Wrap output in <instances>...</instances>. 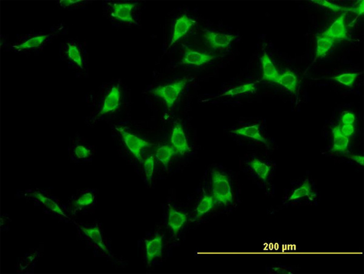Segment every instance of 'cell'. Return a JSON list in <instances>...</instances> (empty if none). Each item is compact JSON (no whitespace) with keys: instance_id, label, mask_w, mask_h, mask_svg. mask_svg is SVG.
Wrapping results in <instances>:
<instances>
[{"instance_id":"cell-28","label":"cell","mask_w":364,"mask_h":274,"mask_svg":"<svg viewBox=\"0 0 364 274\" xmlns=\"http://www.w3.org/2000/svg\"><path fill=\"white\" fill-rule=\"evenodd\" d=\"M361 73H345L333 77V80L343 84L344 86L352 87L355 83L356 78Z\"/></svg>"},{"instance_id":"cell-14","label":"cell","mask_w":364,"mask_h":274,"mask_svg":"<svg viewBox=\"0 0 364 274\" xmlns=\"http://www.w3.org/2000/svg\"><path fill=\"white\" fill-rule=\"evenodd\" d=\"M346 15V12L340 15L323 34L329 36L334 40L346 38L347 31L345 24Z\"/></svg>"},{"instance_id":"cell-34","label":"cell","mask_w":364,"mask_h":274,"mask_svg":"<svg viewBox=\"0 0 364 274\" xmlns=\"http://www.w3.org/2000/svg\"><path fill=\"white\" fill-rule=\"evenodd\" d=\"M347 156H348L349 158L352 159V161H355L357 163H358V164L360 166H364V157L363 156L357 155H350Z\"/></svg>"},{"instance_id":"cell-10","label":"cell","mask_w":364,"mask_h":274,"mask_svg":"<svg viewBox=\"0 0 364 274\" xmlns=\"http://www.w3.org/2000/svg\"><path fill=\"white\" fill-rule=\"evenodd\" d=\"M203 37L211 47L215 49L227 48L236 38V36L222 33H217L206 30Z\"/></svg>"},{"instance_id":"cell-13","label":"cell","mask_w":364,"mask_h":274,"mask_svg":"<svg viewBox=\"0 0 364 274\" xmlns=\"http://www.w3.org/2000/svg\"><path fill=\"white\" fill-rule=\"evenodd\" d=\"M196 24L194 19L189 18L186 15H183L177 19L175 27H174V32L172 41L169 45V48L175 44L176 41L180 40L185 35L188 33L189 29Z\"/></svg>"},{"instance_id":"cell-35","label":"cell","mask_w":364,"mask_h":274,"mask_svg":"<svg viewBox=\"0 0 364 274\" xmlns=\"http://www.w3.org/2000/svg\"><path fill=\"white\" fill-rule=\"evenodd\" d=\"M359 5L355 9H352L353 12L357 13L358 15H363L364 13V1H359Z\"/></svg>"},{"instance_id":"cell-9","label":"cell","mask_w":364,"mask_h":274,"mask_svg":"<svg viewBox=\"0 0 364 274\" xmlns=\"http://www.w3.org/2000/svg\"><path fill=\"white\" fill-rule=\"evenodd\" d=\"M170 142L173 148L180 155H185L186 153L191 151L188 143L187 142L184 130L180 124H177L174 127Z\"/></svg>"},{"instance_id":"cell-24","label":"cell","mask_w":364,"mask_h":274,"mask_svg":"<svg viewBox=\"0 0 364 274\" xmlns=\"http://www.w3.org/2000/svg\"><path fill=\"white\" fill-rule=\"evenodd\" d=\"M313 194L311 191V186L310 182L308 180H306L304 182L300 187L295 189L293 194L288 198V200L292 201L297 200L305 197H313Z\"/></svg>"},{"instance_id":"cell-29","label":"cell","mask_w":364,"mask_h":274,"mask_svg":"<svg viewBox=\"0 0 364 274\" xmlns=\"http://www.w3.org/2000/svg\"><path fill=\"white\" fill-rule=\"evenodd\" d=\"M67 54L69 58H70L72 61H73L75 63H76L78 66L83 68V59H82L80 52L76 45L68 44Z\"/></svg>"},{"instance_id":"cell-1","label":"cell","mask_w":364,"mask_h":274,"mask_svg":"<svg viewBox=\"0 0 364 274\" xmlns=\"http://www.w3.org/2000/svg\"><path fill=\"white\" fill-rule=\"evenodd\" d=\"M27 196L31 197L33 201L37 204L41 206L44 210L47 211L48 214L55 215L56 217L70 219L67 208L61 203L52 195L47 193V191H29Z\"/></svg>"},{"instance_id":"cell-5","label":"cell","mask_w":364,"mask_h":274,"mask_svg":"<svg viewBox=\"0 0 364 274\" xmlns=\"http://www.w3.org/2000/svg\"><path fill=\"white\" fill-rule=\"evenodd\" d=\"M187 81L188 80L183 79L168 85L159 86L151 91V93L157 97L162 98L167 106L172 108L180 93L184 89Z\"/></svg>"},{"instance_id":"cell-20","label":"cell","mask_w":364,"mask_h":274,"mask_svg":"<svg viewBox=\"0 0 364 274\" xmlns=\"http://www.w3.org/2000/svg\"><path fill=\"white\" fill-rule=\"evenodd\" d=\"M275 83L283 86L290 93H295L297 88L298 78L293 72L287 70L283 74L280 75V78Z\"/></svg>"},{"instance_id":"cell-3","label":"cell","mask_w":364,"mask_h":274,"mask_svg":"<svg viewBox=\"0 0 364 274\" xmlns=\"http://www.w3.org/2000/svg\"><path fill=\"white\" fill-rule=\"evenodd\" d=\"M212 197L216 203L227 205L233 201V195L228 177L215 171L212 174Z\"/></svg>"},{"instance_id":"cell-32","label":"cell","mask_w":364,"mask_h":274,"mask_svg":"<svg viewBox=\"0 0 364 274\" xmlns=\"http://www.w3.org/2000/svg\"><path fill=\"white\" fill-rule=\"evenodd\" d=\"M341 120L343 125H353L355 121V114L351 112H346L344 113Z\"/></svg>"},{"instance_id":"cell-26","label":"cell","mask_w":364,"mask_h":274,"mask_svg":"<svg viewBox=\"0 0 364 274\" xmlns=\"http://www.w3.org/2000/svg\"><path fill=\"white\" fill-rule=\"evenodd\" d=\"M48 37L49 35H44L32 37L29 39L28 40L25 41L24 43L18 45H15L14 48L18 50H29V49L37 48L44 44V42L47 40Z\"/></svg>"},{"instance_id":"cell-12","label":"cell","mask_w":364,"mask_h":274,"mask_svg":"<svg viewBox=\"0 0 364 274\" xmlns=\"http://www.w3.org/2000/svg\"><path fill=\"white\" fill-rule=\"evenodd\" d=\"M215 58L216 57L213 55L201 53V52L190 50V49L186 48L181 63L200 66L214 60Z\"/></svg>"},{"instance_id":"cell-23","label":"cell","mask_w":364,"mask_h":274,"mask_svg":"<svg viewBox=\"0 0 364 274\" xmlns=\"http://www.w3.org/2000/svg\"><path fill=\"white\" fill-rule=\"evenodd\" d=\"M252 170L263 181H266L270 172V167L260 159L254 158L250 163Z\"/></svg>"},{"instance_id":"cell-8","label":"cell","mask_w":364,"mask_h":274,"mask_svg":"<svg viewBox=\"0 0 364 274\" xmlns=\"http://www.w3.org/2000/svg\"><path fill=\"white\" fill-rule=\"evenodd\" d=\"M120 100L121 90L119 87L113 86L106 95L105 99H104L98 116H103L114 112L120 106Z\"/></svg>"},{"instance_id":"cell-6","label":"cell","mask_w":364,"mask_h":274,"mask_svg":"<svg viewBox=\"0 0 364 274\" xmlns=\"http://www.w3.org/2000/svg\"><path fill=\"white\" fill-rule=\"evenodd\" d=\"M116 129L119 132L127 148L135 156L137 161H139L141 163H143L142 150L147 147L149 148L152 145L145 140L139 138V136L126 131L122 128H116Z\"/></svg>"},{"instance_id":"cell-31","label":"cell","mask_w":364,"mask_h":274,"mask_svg":"<svg viewBox=\"0 0 364 274\" xmlns=\"http://www.w3.org/2000/svg\"><path fill=\"white\" fill-rule=\"evenodd\" d=\"M313 3H315L318 5H320L324 6L325 8H329L331 10H333L334 11H352V9H350L348 8L341 7V6L334 4V3H330L329 2L326 1V0H312Z\"/></svg>"},{"instance_id":"cell-17","label":"cell","mask_w":364,"mask_h":274,"mask_svg":"<svg viewBox=\"0 0 364 274\" xmlns=\"http://www.w3.org/2000/svg\"><path fill=\"white\" fill-rule=\"evenodd\" d=\"M262 71H263L264 80L275 83L280 78V74L278 73L276 67L267 54L261 57Z\"/></svg>"},{"instance_id":"cell-7","label":"cell","mask_w":364,"mask_h":274,"mask_svg":"<svg viewBox=\"0 0 364 274\" xmlns=\"http://www.w3.org/2000/svg\"><path fill=\"white\" fill-rule=\"evenodd\" d=\"M70 148V157L74 162H90L95 154L93 147L87 142L75 141Z\"/></svg>"},{"instance_id":"cell-4","label":"cell","mask_w":364,"mask_h":274,"mask_svg":"<svg viewBox=\"0 0 364 274\" xmlns=\"http://www.w3.org/2000/svg\"><path fill=\"white\" fill-rule=\"evenodd\" d=\"M97 194L92 189L80 191L73 196L67 208L68 214L75 215L80 212L88 210L96 204Z\"/></svg>"},{"instance_id":"cell-21","label":"cell","mask_w":364,"mask_h":274,"mask_svg":"<svg viewBox=\"0 0 364 274\" xmlns=\"http://www.w3.org/2000/svg\"><path fill=\"white\" fill-rule=\"evenodd\" d=\"M334 40L329 36L322 34L317 37L316 57L317 58L326 56L328 52L333 47Z\"/></svg>"},{"instance_id":"cell-25","label":"cell","mask_w":364,"mask_h":274,"mask_svg":"<svg viewBox=\"0 0 364 274\" xmlns=\"http://www.w3.org/2000/svg\"><path fill=\"white\" fill-rule=\"evenodd\" d=\"M215 204L216 201L212 196L209 195H204L202 200L200 201L198 208H197L196 211L197 214H198V218L208 213L215 207Z\"/></svg>"},{"instance_id":"cell-19","label":"cell","mask_w":364,"mask_h":274,"mask_svg":"<svg viewBox=\"0 0 364 274\" xmlns=\"http://www.w3.org/2000/svg\"><path fill=\"white\" fill-rule=\"evenodd\" d=\"M333 145L332 151L333 152H346L349 144V138L344 135L340 131V126H336L332 130Z\"/></svg>"},{"instance_id":"cell-36","label":"cell","mask_w":364,"mask_h":274,"mask_svg":"<svg viewBox=\"0 0 364 274\" xmlns=\"http://www.w3.org/2000/svg\"><path fill=\"white\" fill-rule=\"evenodd\" d=\"M83 1H60V5L64 7H69V6H73L75 5L79 4Z\"/></svg>"},{"instance_id":"cell-22","label":"cell","mask_w":364,"mask_h":274,"mask_svg":"<svg viewBox=\"0 0 364 274\" xmlns=\"http://www.w3.org/2000/svg\"><path fill=\"white\" fill-rule=\"evenodd\" d=\"M176 154V149L169 146L160 147L156 151V158L168 169L170 159Z\"/></svg>"},{"instance_id":"cell-2","label":"cell","mask_w":364,"mask_h":274,"mask_svg":"<svg viewBox=\"0 0 364 274\" xmlns=\"http://www.w3.org/2000/svg\"><path fill=\"white\" fill-rule=\"evenodd\" d=\"M78 230L80 231L81 237L90 244L92 248L101 255L109 254L107 241L99 224L81 225Z\"/></svg>"},{"instance_id":"cell-18","label":"cell","mask_w":364,"mask_h":274,"mask_svg":"<svg viewBox=\"0 0 364 274\" xmlns=\"http://www.w3.org/2000/svg\"><path fill=\"white\" fill-rule=\"evenodd\" d=\"M259 126H260L259 125L246 126L244 127V128L231 130L230 132L235 133L236 135L244 136L257 140V141L261 142L267 145V140L261 135L260 130H259Z\"/></svg>"},{"instance_id":"cell-33","label":"cell","mask_w":364,"mask_h":274,"mask_svg":"<svg viewBox=\"0 0 364 274\" xmlns=\"http://www.w3.org/2000/svg\"><path fill=\"white\" fill-rule=\"evenodd\" d=\"M340 129L342 134L347 137H349V138L352 136L354 132H355V127H354L353 125H343V126L340 128Z\"/></svg>"},{"instance_id":"cell-30","label":"cell","mask_w":364,"mask_h":274,"mask_svg":"<svg viewBox=\"0 0 364 274\" xmlns=\"http://www.w3.org/2000/svg\"><path fill=\"white\" fill-rule=\"evenodd\" d=\"M154 166H155V162H154L153 156H149L144 161V169H145L146 180L150 184L152 182L153 177Z\"/></svg>"},{"instance_id":"cell-37","label":"cell","mask_w":364,"mask_h":274,"mask_svg":"<svg viewBox=\"0 0 364 274\" xmlns=\"http://www.w3.org/2000/svg\"><path fill=\"white\" fill-rule=\"evenodd\" d=\"M273 271L277 273H291L289 270L283 268V267H274Z\"/></svg>"},{"instance_id":"cell-16","label":"cell","mask_w":364,"mask_h":274,"mask_svg":"<svg viewBox=\"0 0 364 274\" xmlns=\"http://www.w3.org/2000/svg\"><path fill=\"white\" fill-rule=\"evenodd\" d=\"M162 236L157 235L152 240L145 241L147 262L149 265L156 258L162 256Z\"/></svg>"},{"instance_id":"cell-15","label":"cell","mask_w":364,"mask_h":274,"mask_svg":"<svg viewBox=\"0 0 364 274\" xmlns=\"http://www.w3.org/2000/svg\"><path fill=\"white\" fill-rule=\"evenodd\" d=\"M168 226L174 235L177 236L183 225L188 221V217L186 214L176 211L170 204H168Z\"/></svg>"},{"instance_id":"cell-11","label":"cell","mask_w":364,"mask_h":274,"mask_svg":"<svg viewBox=\"0 0 364 274\" xmlns=\"http://www.w3.org/2000/svg\"><path fill=\"white\" fill-rule=\"evenodd\" d=\"M136 3H119L113 6L111 15L115 19L129 24H135L133 17L132 11L135 8Z\"/></svg>"},{"instance_id":"cell-27","label":"cell","mask_w":364,"mask_h":274,"mask_svg":"<svg viewBox=\"0 0 364 274\" xmlns=\"http://www.w3.org/2000/svg\"><path fill=\"white\" fill-rule=\"evenodd\" d=\"M254 90H255V86L254 83H246L242 84L241 86L232 88V89L223 94L221 96H238V95L245 93H252Z\"/></svg>"}]
</instances>
